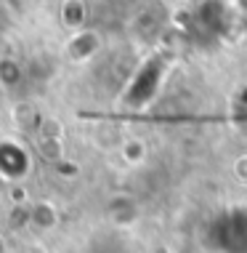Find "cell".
<instances>
[{
	"label": "cell",
	"mask_w": 247,
	"mask_h": 253,
	"mask_svg": "<svg viewBox=\"0 0 247 253\" xmlns=\"http://www.w3.org/2000/svg\"><path fill=\"white\" fill-rule=\"evenodd\" d=\"M165 75V59L162 56H152L128 78V88H125V104L130 107H143L149 99L157 93V88L162 83Z\"/></svg>",
	"instance_id": "cell-1"
},
{
	"label": "cell",
	"mask_w": 247,
	"mask_h": 253,
	"mask_svg": "<svg viewBox=\"0 0 247 253\" xmlns=\"http://www.w3.org/2000/svg\"><path fill=\"white\" fill-rule=\"evenodd\" d=\"M212 240L226 253H247V208H234L212 224Z\"/></svg>",
	"instance_id": "cell-2"
},
{
	"label": "cell",
	"mask_w": 247,
	"mask_h": 253,
	"mask_svg": "<svg viewBox=\"0 0 247 253\" xmlns=\"http://www.w3.org/2000/svg\"><path fill=\"white\" fill-rule=\"evenodd\" d=\"M30 152L16 141H0V176L5 181H19L30 173Z\"/></svg>",
	"instance_id": "cell-3"
},
{
	"label": "cell",
	"mask_w": 247,
	"mask_h": 253,
	"mask_svg": "<svg viewBox=\"0 0 247 253\" xmlns=\"http://www.w3.org/2000/svg\"><path fill=\"white\" fill-rule=\"evenodd\" d=\"M197 24L208 35H223L229 30V8L223 0H205L197 8Z\"/></svg>",
	"instance_id": "cell-4"
},
{
	"label": "cell",
	"mask_w": 247,
	"mask_h": 253,
	"mask_svg": "<svg viewBox=\"0 0 247 253\" xmlns=\"http://www.w3.org/2000/svg\"><path fill=\"white\" fill-rule=\"evenodd\" d=\"M99 48H101V38L96 35L93 30H77V32L70 38V43H67V53H70L74 61L91 59Z\"/></svg>",
	"instance_id": "cell-5"
},
{
	"label": "cell",
	"mask_w": 247,
	"mask_h": 253,
	"mask_svg": "<svg viewBox=\"0 0 247 253\" xmlns=\"http://www.w3.org/2000/svg\"><path fill=\"white\" fill-rule=\"evenodd\" d=\"M85 3L82 0H64V5H61V22H64V27H70L72 32L77 30H85Z\"/></svg>",
	"instance_id": "cell-6"
},
{
	"label": "cell",
	"mask_w": 247,
	"mask_h": 253,
	"mask_svg": "<svg viewBox=\"0 0 247 253\" xmlns=\"http://www.w3.org/2000/svg\"><path fill=\"white\" fill-rule=\"evenodd\" d=\"M32 224L40 229H51L53 224H56V211H53V205H48V203H37L35 208H32Z\"/></svg>",
	"instance_id": "cell-7"
},
{
	"label": "cell",
	"mask_w": 247,
	"mask_h": 253,
	"mask_svg": "<svg viewBox=\"0 0 247 253\" xmlns=\"http://www.w3.org/2000/svg\"><path fill=\"white\" fill-rule=\"evenodd\" d=\"M24 78V70L16 64L13 59H3L0 61V83L3 85H19Z\"/></svg>",
	"instance_id": "cell-8"
},
{
	"label": "cell",
	"mask_w": 247,
	"mask_h": 253,
	"mask_svg": "<svg viewBox=\"0 0 247 253\" xmlns=\"http://www.w3.org/2000/svg\"><path fill=\"white\" fill-rule=\"evenodd\" d=\"M143 155H146V147H143V141H139V139H130L122 144V157H125L128 163H141Z\"/></svg>",
	"instance_id": "cell-9"
},
{
	"label": "cell",
	"mask_w": 247,
	"mask_h": 253,
	"mask_svg": "<svg viewBox=\"0 0 247 253\" xmlns=\"http://www.w3.org/2000/svg\"><path fill=\"white\" fill-rule=\"evenodd\" d=\"M5 24H8V11H5V5L0 3V32L5 30Z\"/></svg>",
	"instance_id": "cell-10"
},
{
	"label": "cell",
	"mask_w": 247,
	"mask_h": 253,
	"mask_svg": "<svg viewBox=\"0 0 247 253\" xmlns=\"http://www.w3.org/2000/svg\"><path fill=\"white\" fill-rule=\"evenodd\" d=\"M0 253H5V243L3 240H0Z\"/></svg>",
	"instance_id": "cell-11"
}]
</instances>
